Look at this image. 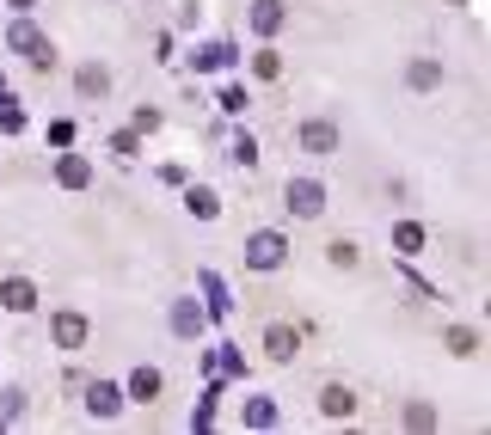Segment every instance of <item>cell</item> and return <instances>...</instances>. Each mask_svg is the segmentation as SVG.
Wrapping results in <instances>:
<instances>
[{
    "mask_svg": "<svg viewBox=\"0 0 491 435\" xmlns=\"http://www.w3.org/2000/svg\"><path fill=\"white\" fill-rule=\"evenodd\" d=\"M282 258H289V239H282V234H271V227L246 239V264H252V270H277Z\"/></svg>",
    "mask_w": 491,
    "mask_h": 435,
    "instance_id": "cell-1",
    "label": "cell"
},
{
    "mask_svg": "<svg viewBox=\"0 0 491 435\" xmlns=\"http://www.w3.org/2000/svg\"><path fill=\"white\" fill-rule=\"evenodd\" d=\"M289 209L301 221H314V215H326V191H319L314 178H289Z\"/></svg>",
    "mask_w": 491,
    "mask_h": 435,
    "instance_id": "cell-2",
    "label": "cell"
},
{
    "mask_svg": "<svg viewBox=\"0 0 491 435\" xmlns=\"http://www.w3.org/2000/svg\"><path fill=\"white\" fill-rule=\"evenodd\" d=\"M13 49H19L31 67H49V43L37 37V25H13Z\"/></svg>",
    "mask_w": 491,
    "mask_h": 435,
    "instance_id": "cell-3",
    "label": "cell"
},
{
    "mask_svg": "<svg viewBox=\"0 0 491 435\" xmlns=\"http://www.w3.org/2000/svg\"><path fill=\"white\" fill-rule=\"evenodd\" d=\"M295 350H301V332H295V325H271V332H264V356H271V362H289Z\"/></svg>",
    "mask_w": 491,
    "mask_h": 435,
    "instance_id": "cell-4",
    "label": "cell"
},
{
    "mask_svg": "<svg viewBox=\"0 0 491 435\" xmlns=\"http://www.w3.org/2000/svg\"><path fill=\"white\" fill-rule=\"evenodd\" d=\"M0 306H13V313H31V306H37V289L25 282V276H6V282H0Z\"/></svg>",
    "mask_w": 491,
    "mask_h": 435,
    "instance_id": "cell-5",
    "label": "cell"
},
{
    "mask_svg": "<svg viewBox=\"0 0 491 435\" xmlns=\"http://www.w3.org/2000/svg\"><path fill=\"white\" fill-rule=\"evenodd\" d=\"M49 332H56V350H80V343H86V319H80V313H56Z\"/></svg>",
    "mask_w": 491,
    "mask_h": 435,
    "instance_id": "cell-6",
    "label": "cell"
},
{
    "mask_svg": "<svg viewBox=\"0 0 491 435\" xmlns=\"http://www.w3.org/2000/svg\"><path fill=\"white\" fill-rule=\"evenodd\" d=\"M301 147H308V154H338V129H332V123H301Z\"/></svg>",
    "mask_w": 491,
    "mask_h": 435,
    "instance_id": "cell-7",
    "label": "cell"
},
{
    "mask_svg": "<svg viewBox=\"0 0 491 435\" xmlns=\"http://www.w3.org/2000/svg\"><path fill=\"white\" fill-rule=\"evenodd\" d=\"M117 404H123V393H117L111 380H93V386H86V411H93V417H117Z\"/></svg>",
    "mask_w": 491,
    "mask_h": 435,
    "instance_id": "cell-8",
    "label": "cell"
},
{
    "mask_svg": "<svg viewBox=\"0 0 491 435\" xmlns=\"http://www.w3.org/2000/svg\"><path fill=\"white\" fill-rule=\"evenodd\" d=\"M319 411H326V417H351L356 393H351V386H326V393H319Z\"/></svg>",
    "mask_w": 491,
    "mask_h": 435,
    "instance_id": "cell-9",
    "label": "cell"
},
{
    "mask_svg": "<svg viewBox=\"0 0 491 435\" xmlns=\"http://www.w3.org/2000/svg\"><path fill=\"white\" fill-rule=\"evenodd\" d=\"M129 399H141V404L160 399V368H136L129 374Z\"/></svg>",
    "mask_w": 491,
    "mask_h": 435,
    "instance_id": "cell-10",
    "label": "cell"
},
{
    "mask_svg": "<svg viewBox=\"0 0 491 435\" xmlns=\"http://www.w3.org/2000/svg\"><path fill=\"white\" fill-rule=\"evenodd\" d=\"M252 25H258V31L271 37L282 25V0H258V6H252Z\"/></svg>",
    "mask_w": 491,
    "mask_h": 435,
    "instance_id": "cell-11",
    "label": "cell"
},
{
    "mask_svg": "<svg viewBox=\"0 0 491 435\" xmlns=\"http://www.w3.org/2000/svg\"><path fill=\"white\" fill-rule=\"evenodd\" d=\"M173 332H184V337H191V332H203V313H197L191 301H178V306H173Z\"/></svg>",
    "mask_w": 491,
    "mask_h": 435,
    "instance_id": "cell-12",
    "label": "cell"
},
{
    "mask_svg": "<svg viewBox=\"0 0 491 435\" xmlns=\"http://www.w3.org/2000/svg\"><path fill=\"white\" fill-rule=\"evenodd\" d=\"M393 245H399V252H418V245H424V227H418V221H399V227H393Z\"/></svg>",
    "mask_w": 491,
    "mask_h": 435,
    "instance_id": "cell-13",
    "label": "cell"
},
{
    "mask_svg": "<svg viewBox=\"0 0 491 435\" xmlns=\"http://www.w3.org/2000/svg\"><path fill=\"white\" fill-rule=\"evenodd\" d=\"M184 209H191V215H203V221H210L215 209H221V202H215V191H191V197H184Z\"/></svg>",
    "mask_w": 491,
    "mask_h": 435,
    "instance_id": "cell-14",
    "label": "cell"
},
{
    "mask_svg": "<svg viewBox=\"0 0 491 435\" xmlns=\"http://www.w3.org/2000/svg\"><path fill=\"white\" fill-rule=\"evenodd\" d=\"M326 258H332L338 270H351L356 264V245H351V239H332V245H326Z\"/></svg>",
    "mask_w": 491,
    "mask_h": 435,
    "instance_id": "cell-15",
    "label": "cell"
},
{
    "mask_svg": "<svg viewBox=\"0 0 491 435\" xmlns=\"http://www.w3.org/2000/svg\"><path fill=\"white\" fill-rule=\"evenodd\" d=\"M86 178H93V172H86V160H62V184H68V191H80Z\"/></svg>",
    "mask_w": 491,
    "mask_h": 435,
    "instance_id": "cell-16",
    "label": "cell"
},
{
    "mask_svg": "<svg viewBox=\"0 0 491 435\" xmlns=\"http://www.w3.org/2000/svg\"><path fill=\"white\" fill-rule=\"evenodd\" d=\"M246 423H252V430H264V423H277V411H271L264 399H252V404H246Z\"/></svg>",
    "mask_w": 491,
    "mask_h": 435,
    "instance_id": "cell-17",
    "label": "cell"
},
{
    "mask_svg": "<svg viewBox=\"0 0 491 435\" xmlns=\"http://www.w3.org/2000/svg\"><path fill=\"white\" fill-rule=\"evenodd\" d=\"M449 350H455V356H473V350H479V337H473V332H460V325H455V332H449Z\"/></svg>",
    "mask_w": 491,
    "mask_h": 435,
    "instance_id": "cell-18",
    "label": "cell"
},
{
    "mask_svg": "<svg viewBox=\"0 0 491 435\" xmlns=\"http://www.w3.org/2000/svg\"><path fill=\"white\" fill-rule=\"evenodd\" d=\"M234 160H240V166H252V160H258V141H252V135H240V141H234Z\"/></svg>",
    "mask_w": 491,
    "mask_h": 435,
    "instance_id": "cell-19",
    "label": "cell"
},
{
    "mask_svg": "<svg viewBox=\"0 0 491 435\" xmlns=\"http://www.w3.org/2000/svg\"><path fill=\"white\" fill-rule=\"evenodd\" d=\"M80 93H105V74L99 67H80Z\"/></svg>",
    "mask_w": 491,
    "mask_h": 435,
    "instance_id": "cell-20",
    "label": "cell"
},
{
    "mask_svg": "<svg viewBox=\"0 0 491 435\" xmlns=\"http://www.w3.org/2000/svg\"><path fill=\"white\" fill-rule=\"evenodd\" d=\"M13 6H37V0H13Z\"/></svg>",
    "mask_w": 491,
    "mask_h": 435,
    "instance_id": "cell-21",
    "label": "cell"
}]
</instances>
